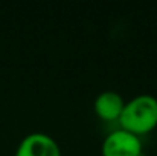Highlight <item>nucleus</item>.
Segmentation results:
<instances>
[{
	"label": "nucleus",
	"instance_id": "obj_2",
	"mask_svg": "<svg viewBox=\"0 0 157 156\" xmlns=\"http://www.w3.org/2000/svg\"><path fill=\"white\" fill-rule=\"evenodd\" d=\"M102 156H140L142 139L139 135L122 127L107 133L101 144Z\"/></svg>",
	"mask_w": 157,
	"mask_h": 156
},
{
	"label": "nucleus",
	"instance_id": "obj_3",
	"mask_svg": "<svg viewBox=\"0 0 157 156\" xmlns=\"http://www.w3.org/2000/svg\"><path fill=\"white\" fill-rule=\"evenodd\" d=\"M14 156H61V149L49 133L32 132L18 142Z\"/></svg>",
	"mask_w": 157,
	"mask_h": 156
},
{
	"label": "nucleus",
	"instance_id": "obj_1",
	"mask_svg": "<svg viewBox=\"0 0 157 156\" xmlns=\"http://www.w3.org/2000/svg\"><path fill=\"white\" fill-rule=\"evenodd\" d=\"M119 122L122 129L139 136L151 132L157 126V98L151 94L133 97L124 106Z\"/></svg>",
	"mask_w": 157,
	"mask_h": 156
},
{
	"label": "nucleus",
	"instance_id": "obj_4",
	"mask_svg": "<svg viewBox=\"0 0 157 156\" xmlns=\"http://www.w3.org/2000/svg\"><path fill=\"white\" fill-rule=\"evenodd\" d=\"M124 106H125L124 97L119 92L111 90V89H107V90H102L101 94H98L93 103L96 115L105 121L119 119L124 110Z\"/></svg>",
	"mask_w": 157,
	"mask_h": 156
}]
</instances>
